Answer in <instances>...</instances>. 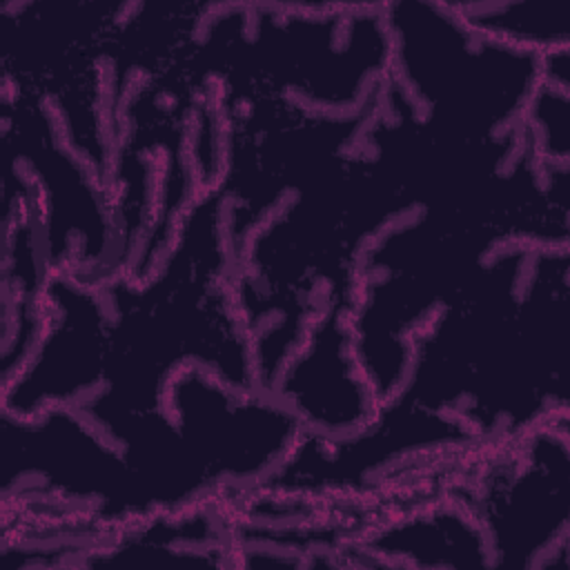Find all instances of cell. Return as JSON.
<instances>
[{
  "label": "cell",
  "mask_w": 570,
  "mask_h": 570,
  "mask_svg": "<svg viewBox=\"0 0 570 570\" xmlns=\"http://www.w3.org/2000/svg\"><path fill=\"white\" fill-rule=\"evenodd\" d=\"M523 445L476 490L472 510L492 566L566 568L568 552V419L521 434Z\"/></svg>",
  "instance_id": "obj_1"
},
{
  "label": "cell",
  "mask_w": 570,
  "mask_h": 570,
  "mask_svg": "<svg viewBox=\"0 0 570 570\" xmlns=\"http://www.w3.org/2000/svg\"><path fill=\"white\" fill-rule=\"evenodd\" d=\"M109 309L102 285L51 274L45 289V325L24 365L2 383V410L36 416L51 407H78L105 383Z\"/></svg>",
  "instance_id": "obj_2"
},
{
  "label": "cell",
  "mask_w": 570,
  "mask_h": 570,
  "mask_svg": "<svg viewBox=\"0 0 570 570\" xmlns=\"http://www.w3.org/2000/svg\"><path fill=\"white\" fill-rule=\"evenodd\" d=\"M269 392L307 436L350 439L374 423L381 401L352 343L350 305H327L281 367Z\"/></svg>",
  "instance_id": "obj_3"
},
{
  "label": "cell",
  "mask_w": 570,
  "mask_h": 570,
  "mask_svg": "<svg viewBox=\"0 0 570 570\" xmlns=\"http://www.w3.org/2000/svg\"><path fill=\"white\" fill-rule=\"evenodd\" d=\"M365 548L379 557H412V566L492 568L490 548L472 508H441L403 519L365 539Z\"/></svg>",
  "instance_id": "obj_4"
},
{
  "label": "cell",
  "mask_w": 570,
  "mask_h": 570,
  "mask_svg": "<svg viewBox=\"0 0 570 570\" xmlns=\"http://www.w3.org/2000/svg\"><path fill=\"white\" fill-rule=\"evenodd\" d=\"M459 18L474 33L501 45L546 56L568 47L566 18L552 2L510 4H452Z\"/></svg>",
  "instance_id": "obj_5"
}]
</instances>
